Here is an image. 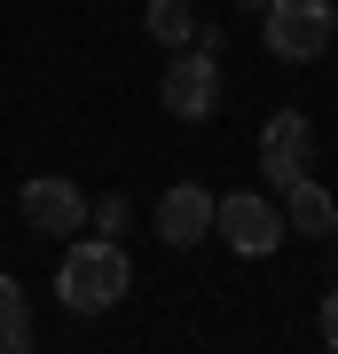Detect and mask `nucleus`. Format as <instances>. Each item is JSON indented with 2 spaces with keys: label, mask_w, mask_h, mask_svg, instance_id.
<instances>
[{
  "label": "nucleus",
  "mask_w": 338,
  "mask_h": 354,
  "mask_svg": "<svg viewBox=\"0 0 338 354\" xmlns=\"http://www.w3.org/2000/svg\"><path fill=\"white\" fill-rule=\"evenodd\" d=\"M220 39H189V48H173V64H165V79H158V102L181 118V127H197V118H213V102H220Z\"/></svg>",
  "instance_id": "nucleus-3"
},
{
  "label": "nucleus",
  "mask_w": 338,
  "mask_h": 354,
  "mask_svg": "<svg viewBox=\"0 0 338 354\" xmlns=\"http://www.w3.org/2000/svg\"><path fill=\"white\" fill-rule=\"evenodd\" d=\"M307 158H314V118L307 111H276L260 127V174L283 189L291 174H307Z\"/></svg>",
  "instance_id": "nucleus-7"
},
{
  "label": "nucleus",
  "mask_w": 338,
  "mask_h": 354,
  "mask_svg": "<svg viewBox=\"0 0 338 354\" xmlns=\"http://www.w3.org/2000/svg\"><path fill=\"white\" fill-rule=\"evenodd\" d=\"M330 252H338V236H330Z\"/></svg>",
  "instance_id": "nucleus-14"
},
{
  "label": "nucleus",
  "mask_w": 338,
  "mask_h": 354,
  "mask_svg": "<svg viewBox=\"0 0 338 354\" xmlns=\"http://www.w3.org/2000/svg\"><path fill=\"white\" fill-rule=\"evenodd\" d=\"M16 213H24V228H39V236H79L87 228V189L63 174H32L24 189H16Z\"/></svg>",
  "instance_id": "nucleus-5"
},
{
  "label": "nucleus",
  "mask_w": 338,
  "mask_h": 354,
  "mask_svg": "<svg viewBox=\"0 0 338 354\" xmlns=\"http://www.w3.org/2000/svg\"><path fill=\"white\" fill-rule=\"evenodd\" d=\"M323 346H338V283H330V299H323Z\"/></svg>",
  "instance_id": "nucleus-12"
},
{
  "label": "nucleus",
  "mask_w": 338,
  "mask_h": 354,
  "mask_svg": "<svg viewBox=\"0 0 338 354\" xmlns=\"http://www.w3.org/2000/svg\"><path fill=\"white\" fill-rule=\"evenodd\" d=\"M236 8H252V16H260V8H267V0H236Z\"/></svg>",
  "instance_id": "nucleus-13"
},
{
  "label": "nucleus",
  "mask_w": 338,
  "mask_h": 354,
  "mask_svg": "<svg viewBox=\"0 0 338 354\" xmlns=\"http://www.w3.org/2000/svg\"><path fill=\"white\" fill-rule=\"evenodd\" d=\"M283 228L291 236H338V197L314 174H291L283 181Z\"/></svg>",
  "instance_id": "nucleus-8"
},
{
  "label": "nucleus",
  "mask_w": 338,
  "mask_h": 354,
  "mask_svg": "<svg viewBox=\"0 0 338 354\" xmlns=\"http://www.w3.org/2000/svg\"><path fill=\"white\" fill-rule=\"evenodd\" d=\"M142 32H150L158 48H189V39H197V8H189V0H150Z\"/></svg>",
  "instance_id": "nucleus-9"
},
{
  "label": "nucleus",
  "mask_w": 338,
  "mask_h": 354,
  "mask_svg": "<svg viewBox=\"0 0 338 354\" xmlns=\"http://www.w3.org/2000/svg\"><path fill=\"white\" fill-rule=\"evenodd\" d=\"M213 228L228 236V252H244V260H267V252L291 236V228H283V213H276L260 189H228V197L213 205Z\"/></svg>",
  "instance_id": "nucleus-4"
},
{
  "label": "nucleus",
  "mask_w": 338,
  "mask_h": 354,
  "mask_svg": "<svg viewBox=\"0 0 338 354\" xmlns=\"http://www.w3.org/2000/svg\"><path fill=\"white\" fill-rule=\"evenodd\" d=\"M32 346V307H24V283L0 276V354H24Z\"/></svg>",
  "instance_id": "nucleus-10"
},
{
  "label": "nucleus",
  "mask_w": 338,
  "mask_h": 354,
  "mask_svg": "<svg viewBox=\"0 0 338 354\" xmlns=\"http://www.w3.org/2000/svg\"><path fill=\"white\" fill-rule=\"evenodd\" d=\"M213 189L205 181H173V189L158 197V244H173V252H189V244H205L213 236Z\"/></svg>",
  "instance_id": "nucleus-6"
},
{
  "label": "nucleus",
  "mask_w": 338,
  "mask_h": 354,
  "mask_svg": "<svg viewBox=\"0 0 338 354\" xmlns=\"http://www.w3.org/2000/svg\"><path fill=\"white\" fill-rule=\"evenodd\" d=\"M126 283H134V260H126L118 236H79L63 252V268H55V299L71 315H111L126 299Z\"/></svg>",
  "instance_id": "nucleus-1"
},
{
  "label": "nucleus",
  "mask_w": 338,
  "mask_h": 354,
  "mask_svg": "<svg viewBox=\"0 0 338 354\" xmlns=\"http://www.w3.org/2000/svg\"><path fill=\"white\" fill-rule=\"evenodd\" d=\"M260 32H267V55L276 64H314L338 39V0H267Z\"/></svg>",
  "instance_id": "nucleus-2"
},
{
  "label": "nucleus",
  "mask_w": 338,
  "mask_h": 354,
  "mask_svg": "<svg viewBox=\"0 0 338 354\" xmlns=\"http://www.w3.org/2000/svg\"><path fill=\"white\" fill-rule=\"evenodd\" d=\"M95 228H102V236H126V228H134V205H126V197H102L95 205Z\"/></svg>",
  "instance_id": "nucleus-11"
}]
</instances>
